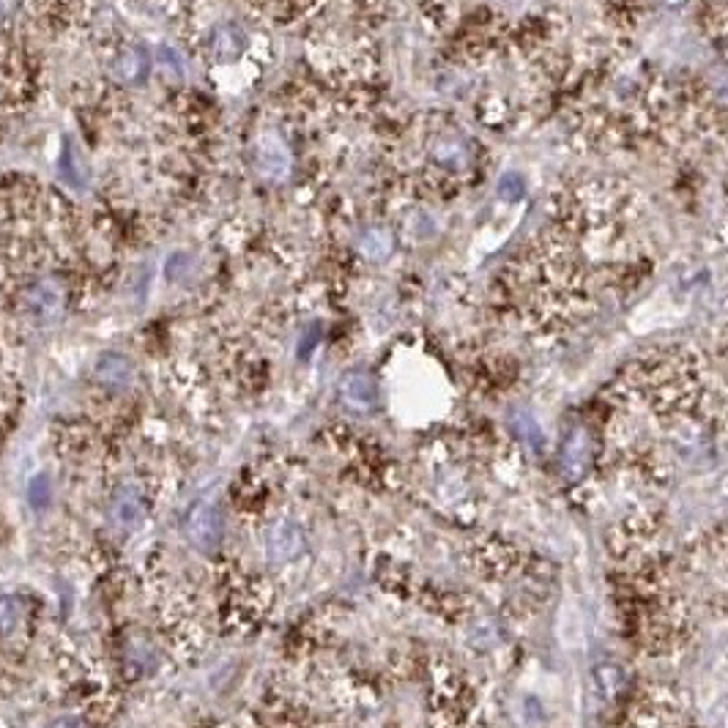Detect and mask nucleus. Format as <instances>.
I'll return each instance as SVG.
<instances>
[{
	"mask_svg": "<svg viewBox=\"0 0 728 728\" xmlns=\"http://www.w3.org/2000/svg\"><path fill=\"white\" fill-rule=\"evenodd\" d=\"M184 537L187 542L203 553V556H217L225 542V518L219 504L211 496H198L187 515H184Z\"/></svg>",
	"mask_w": 728,
	"mask_h": 728,
	"instance_id": "f257e3e1",
	"label": "nucleus"
},
{
	"mask_svg": "<svg viewBox=\"0 0 728 728\" xmlns=\"http://www.w3.org/2000/svg\"><path fill=\"white\" fill-rule=\"evenodd\" d=\"M47 728H85V723L77 715H63V718H55Z\"/></svg>",
	"mask_w": 728,
	"mask_h": 728,
	"instance_id": "9b49d317",
	"label": "nucleus"
},
{
	"mask_svg": "<svg viewBox=\"0 0 728 728\" xmlns=\"http://www.w3.org/2000/svg\"><path fill=\"white\" fill-rule=\"evenodd\" d=\"M49 493H52V487H49V479L47 476H36L33 482H30V490H27V496H30V501H33V507H47V501H49Z\"/></svg>",
	"mask_w": 728,
	"mask_h": 728,
	"instance_id": "9d476101",
	"label": "nucleus"
},
{
	"mask_svg": "<svg viewBox=\"0 0 728 728\" xmlns=\"http://www.w3.org/2000/svg\"><path fill=\"white\" fill-rule=\"evenodd\" d=\"M340 397L348 408H357V411H367L372 402H375V386L372 380L362 375V372H354V375H346L343 383H340Z\"/></svg>",
	"mask_w": 728,
	"mask_h": 728,
	"instance_id": "423d86ee",
	"label": "nucleus"
},
{
	"mask_svg": "<svg viewBox=\"0 0 728 728\" xmlns=\"http://www.w3.org/2000/svg\"><path fill=\"white\" fill-rule=\"evenodd\" d=\"M307 548V537L305 529L294 520H277L269 531H266V559L277 567H285L296 559H302Z\"/></svg>",
	"mask_w": 728,
	"mask_h": 728,
	"instance_id": "7ed1b4c3",
	"label": "nucleus"
},
{
	"mask_svg": "<svg viewBox=\"0 0 728 728\" xmlns=\"http://www.w3.org/2000/svg\"><path fill=\"white\" fill-rule=\"evenodd\" d=\"M121 77L123 80H140L143 74H145V55L140 52V49H129L123 58H121Z\"/></svg>",
	"mask_w": 728,
	"mask_h": 728,
	"instance_id": "1a4fd4ad",
	"label": "nucleus"
},
{
	"mask_svg": "<svg viewBox=\"0 0 728 728\" xmlns=\"http://www.w3.org/2000/svg\"><path fill=\"white\" fill-rule=\"evenodd\" d=\"M22 305H25V313L36 324L47 327V324H55L63 316L66 294H63V288L55 280H41V283H36V285H30L25 291Z\"/></svg>",
	"mask_w": 728,
	"mask_h": 728,
	"instance_id": "20e7f679",
	"label": "nucleus"
},
{
	"mask_svg": "<svg viewBox=\"0 0 728 728\" xmlns=\"http://www.w3.org/2000/svg\"><path fill=\"white\" fill-rule=\"evenodd\" d=\"M19 616H22L19 600L11 594H0V638L14 633V627L19 625Z\"/></svg>",
	"mask_w": 728,
	"mask_h": 728,
	"instance_id": "6e6552de",
	"label": "nucleus"
},
{
	"mask_svg": "<svg viewBox=\"0 0 728 728\" xmlns=\"http://www.w3.org/2000/svg\"><path fill=\"white\" fill-rule=\"evenodd\" d=\"M107 512L118 531H134L148 515V501L143 487L137 482H121L110 496Z\"/></svg>",
	"mask_w": 728,
	"mask_h": 728,
	"instance_id": "f03ea898",
	"label": "nucleus"
},
{
	"mask_svg": "<svg viewBox=\"0 0 728 728\" xmlns=\"http://www.w3.org/2000/svg\"><path fill=\"white\" fill-rule=\"evenodd\" d=\"M211 47H214V55H217V58H222V60H233V58H239V52L244 49V33H241L239 27H233V25H222V27L214 33Z\"/></svg>",
	"mask_w": 728,
	"mask_h": 728,
	"instance_id": "0eeeda50",
	"label": "nucleus"
},
{
	"mask_svg": "<svg viewBox=\"0 0 728 728\" xmlns=\"http://www.w3.org/2000/svg\"><path fill=\"white\" fill-rule=\"evenodd\" d=\"M134 364L129 357L118 354V351H107L102 354L96 364H93V378L99 380V386L110 389V391H126L134 383Z\"/></svg>",
	"mask_w": 728,
	"mask_h": 728,
	"instance_id": "39448f33",
	"label": "nucleus"
}]
</instances>
